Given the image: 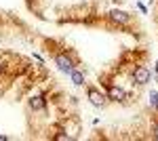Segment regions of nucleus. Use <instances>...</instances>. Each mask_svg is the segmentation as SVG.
<instances>
[{
	"mask_svg": "<svg viewBox=\"0 0 158 141\" xmlns=\"http://www.w3.org/2000/svg\"><path fill=\"white\" fill-rule=\"evenodd\" d=\"M133 80L137 84H146L148 80H150V72H148V68H143V65L137 68V70L133 72Z\"/></svg>",
	"mask_w": 158,
	"mask_h": 141,
	"instance_id": "nucleus-1",
	"label": "nucleus"
},
{
	"mask_svg": "<svg viewBox=\"0 0 158 141\" xmlns=\"http://www.w3.org/2000/svg\"><path fill=\"white\" fill-rule=\"evenodd\" d=\"M89 101L93 103L95 107H101V106H106V97L101 93H97L95 89H89Z\"/></svg>",
	"mask_w": 158,
	"mask_h": 141,
	"instance_id": "nucleus-2",
	"label": "nucleus"
},
{
	"mask_svg": "<svg viewBox=\"0 0 158 141\" xmlns=\"http://www.w3.org/2000/svg\"><path fill=\"white\" fill-rule=\"evenodd\" d=\"M55 63H57V68L63 72H72V59L65 57V55H57L55 57Z\"/></svg>",
	"mask_w": 158,
	"mask_h": 141,
	"instance_id": "nucleus-3",
	"label": "nucleus"
},
{
	"mask_svg": "<svg viewBox=\"0 0 158 141\" xmlns=\"http://www.w3.org/2000/svg\"><path fill=\"white\" fill-rule=\"evenodd\" d=\"M110 17H112L114 21H118V23H127V21H129V15H127L124 11H118V9L110 11Z\"/></svg>",
	"mask_w": 158,
	"mask_h": 141,
	"instance_id": "nucleus-4",
	"label": "nucleus"
},
{
	"mask_svg": "<svg viewBox=\"0 0 158 141\" xmlns=\"http://www.w3.org/2000/svg\"><path fill=\"white\" fill-rule=\"evenodd\" d=\"M108 97L114 99V101H120V99H124V91L118 89V86H110L108 89Z\"/></svg>",
	"mask_w": 158,
	"mask_h": 141,
	"instance_id": "nucleus-5",
	"label": "nucleus"
},
{
	"mask_svg": "<svg viewBox=\"0 0 158 141\" xmlns=\"http://www.w3.org/2000/svg\"><path fill=\"white\" fill-rule=\"evenodd\" d=\"M30 107H32V110H44L42 97H32V99H30Z\"/></svg>",
	"mask_w": 158,
	"mask_h": 141,
	"instance_id": "nucleus-6",
	"label": "nucleus"
},
{
	"mask_svg": "<svg viewBox=\"0 0 158 141\" xmlns=\"http://www.w3.org/2000/svg\"><path fill=\"white\" fill-rule=\"evenodd\" d=\"M70 74H72V82H74V84H82V82H85V74H82V72L72 70Z\"/></svg>",
	"mask_w": 158,
	"mask_h": 141,
	"instance_id": "nucleus-7",
	"label": "nucleus"
},
{
	"mask_svg": "<svg viewBox=\"0 0 158 141\" xmlns=\"http://www.w3.org/2000/svg\"><path fill=\"white\" fill-rule=\"evenodd\" d=\"M150 101H152V106H154V107H158V93L150 95Z\"/></svg>",
	"mask_w": 158,
	"mask_h": 141,
	"instance_id": "nucleus-8",
	"label": "nucleus"
},
{
	"mask_svg": "<svg viewBox=\"0 0 158 141\" xmlns=\"http://www.w3.org/2000/svg\"><path fill=\"white\" fill-rule=\"evenodd\" d=\"M2 70H4V63H2V61H0V74H2Z\"/></svg>",
	"mask_w": 158,
	"mask_h": 141,
	"instance_id": "nucleus-9",
	"label": "nucleus"
},
{
	"mask_svg": "<svg viewBox=\"0 0 158 141\" xmlns=\"http://www.w3.org/2000/svg\"><path fill=\"white\" fill-rule=\"evenodd\" d=\"M154 133H156V137H158V124H156V129H154Z\"/></svg>",
	"mask_w": 158,
	"mask_h": 141,
	"instance_id": "nucleus-10",
	"label": "nucleus"
}]
</instances>
